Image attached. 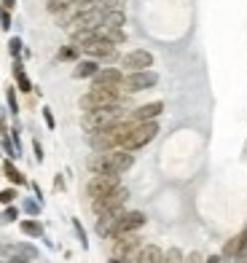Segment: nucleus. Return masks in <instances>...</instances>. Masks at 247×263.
Returning <instances> with one entry per match:
<instances>
[{
    "mask_svg": "<svg viewBox=\"0 0 247 263\" xmlns=\"http://www.w3.org/2000/svg\"><path fill=\"white\" fill-rule=\"evenodd\" d=\"M164 110V102H145L140 105L137 110H132V121L135 124H143V121H156Z\"/></svg>",
    "mask_w": 247,
    "mask_h": 263,
    "instance_id": "nucleus-15",
    "label": "nucleus"
},
{
    "mask_svg": "<svg viewBox=\"0 0 247 263\" xmlns=\"http://www.w3.org/2000/svg\"><path fill=\"white\" fill-rule=\"evenodd\" d=\"M183 263H204V260H202V255H199V253H191L188 258H183Z\"/></svg>",
    "mask_w": 247,
    "mask_h": 263,
    "instance_id": "nucleus-36",
    "label": "nucleus"
},
{
    "mask_svg": "<svg viewBox=\"0 0 247 263\" xmlns=\"http://www.w3.org/2000/svg\"><path fill=\"white\" fill-rule=\"evenodd\" d=\"M135 156L124 148H116L108 153H97L94 159H89V170L94 175H124L126 170H132Z\"/></svg>",
    "mask_w": 247,
    "mask_h": 263,
    "instance_id": "nucleus-1",
    "label": "nucleus"
},
{
    "mask_svg": "<svg viewBox=\"0 0 247 263\" xmlns=\"http://www.w3.org/2000/svg\"><path fill=\"white\" fill-rule=\"evenodd\" d=\"M121 183H119V175H94L91 180L86 183V196L94 201V199H102L108 196L110 191H116Z\"/></svg>",
    "mask_w": 247,
    "mask_h": 263,
    "instance_id": "nucleus-9",
    "label": "nucleus"
},
{
    "mask_svg": "<svg viewBox=\"0 0 247 263\" xmlns=\"http://www.w3.org/2000/svg\"><path fill=\"white\" fill-rule=\"evenodd\" d=\"M35 159H38V161H43V148H41V142H35Z\"/></svg>",
    "mask_w": 247,
    "mask_h": 263,
    "instance_id": "nucleus-37",
    "label": "nucleus"
},
{
    "mask_svg": "<svg viewBox=\"0 0 247 263\" xmlns=\"http://www.w3.org/2000/svg\"><path fill=\"white\" fill-rule=\"evenodd\" d=\"M0 156H3V153H0Z\"/></svg>",
    "mask_w": 247,
    "mask_h": 263,
    "instance_id": "nucleus-40",
    "label": "nucleus"
},
{
    "mask_svg": "<svg viewBox=\"0 0 247 263\" xmlns=\"http://www.w3.org/2000/svg\"><path fill=\"white\" fill-rule=\"evenodd\" d=\"M159 83V76L154 70H137V73H126L124 76V91L129 94H137V91H145V89H154Z\"/></svg>",
    "mask_w": 247,
    "mask_h": 263,
    "instance_id": "nucleus-7",
    "label": "nucleus"
},
{
    "mask_svg": "<svg viewBox=\"0 0 247 263\" xmlns=\"http://www.w3.org/2000/svg\"><path fill=\"white\" fill-rule=\"evenodd\" d=\"M164 263H183V253H180L178 247L167 250V253H164Z\"/></svg>",
    "mask_w": 247,
    "mask_h": 263,
    "instance_id": "nucleus-26",
    "label": "nucleus"
},
{
    "mask_svg": "<svg viewBox=\"0 0 247 263\" xmlns=\"http://www.w3.org/2000/svg\"><path fill=\"white\" fill-rule=\"evenodd\" d=\"M143 226H145V215L140 212V210L124 212L121 220H119V226H116V236H119V234H135L137 229H143Z\"/></svg>",
    "mask_w": 247,
    "mask_h": 263,
    "instance_id": "nucleus-13",
    "label": "nucleus"
},
{
    "mask_svg": "<svg viewBox=\"0 0 247 263\" xmlns=\"http://www.w3.org/2000/svg\"><path fill=\"white\" fill-rule=\"evenodd\" d=\"M81 110H100V107H110V105H121V91L119 86H91L84 97L78 100Z\"/></svg>",
    "mask_w": 247,
    "mask_h": 263,
    "instance_id": "nucleus-4",
    "label": "nucleus"
},
{
    "mask_svg": "<svg viewBox=\"0 0 247 263\" xmlns=\"http://www.w3.org/2000/svg\"><path fill=\"white\" fill-rule=\"evenodd\" d=\"M204 263H223V258L220 255H210V258H204Z\"/></svg>",
    "mask_w": 247,
    "mask_h": 263,
    "instance_id": "nucleus-38",
    "label": "nucleus"
},
{
    "mask_svg": "<svg viewBox=\"0 0 247 263\" xmlns=\"http://www.w3.org/2000/svg\"><path fill=\"white\" fill-rule=\"evenodd\" d=\"M126 199H129V191H126L124 185H119L116 191H110L108 196L94 199V201H91V210H94V215H105V212H113V210H124Z\"/></svg>",
    "mask_w": 247,
    "mask_h": 263,
    "instance_id": "nucleus-8",
    "label": "nucleus"
},
{
    "mask_svg": "<svg viewBox=\"0 0 247 263\" xmlns=\"http://www.w3.org/2000/svg\"><path fill=\"white\" fill-rule=\"evenodd\" d=\"M84 54L89 57V59H116V46L110 43V41H105V38H94L91 43H86L84 46Z\"/></svg>",
    "mask_w": 247,
    "mask_h": 263,
    "instance_id": "nucleus-12",
    "label": "nucleus"
},
{
    "mask_svg": "<svg viewBox=\"0 0 247 263\" xmlns=\"http://www.w3.org/2000/svg\"><path fill=\"white\" fill-rule=\"evenodd\" d=\"M143 250V239L135 234H119L113 236V258H119L124 263H135L137 253Z\"/></svg>",
    "mask_w": 247,
    "mask_h": 263,
    "instance_id": "nucleus-5",
    "label": "nucleus"
},
{
    "mask_svg": "<svg viewBox=\"0 0 247 263\" xmlns=\"http://www.w3.org/2000/svg\"><path fill=\"white\" fill-rule=\"evenodd\" d=\"M14 199H16V191H14V188H6V191H0V204H11Z\"/></svg>",
    "mask_w": 247,
    "mask_h": 263,
    "instance_id": "nucleus-31",
    "label": "nucleus"
},
{
    "mask_svg": "<svg viewBox=\"0 0 247 263\" xmlns=\"http://www.w3.org/2000/svg\"><path fill=\"white\" fill-rule=\"evenodd\" d=\"M159 135V121H143V124H135L132 121V132H129V137L124 142V151H137V148H143L148 145L150 140H154Z\"/></svg>",
    "mask_w": 247,
    "mask_h": 263,
    "instance_id": "nucleus-6",
    "label": "nucleus"
},
{
    "mask_svg": "<svg viewBox=\"0 0 247 263\" xmlns=\"http://www.w3.org/2000/svg\"><path fill=\"white\" fill-rule=\"evenodd\" d=\"M129 132H132V121H121L116 126H108L102 132L89 135V145H91V151H97V153H108V151H116V148H124Z\"/></svg>",
    "mask_w": 247,
    "mask_h": 263,
    "instance_id": "nucleus-2",
    "label": "nucleus"
},
{
    "mask_svg": "<svg viewBox=\"0 0 247 263\" xmlns=\"http://www.w3.org/2000/svg\"><path fill=\"white\" fill-rule=\"evenodd\" d=\"M22 234H27V236H43V226L38 220H22Z\"/></svg>",
    "mask_w": 247,
    "mask_h": 263,
    "instance_id": "nucleus-23",
    "label": "nucleus"
},
{
    "mask_svg": "<svg viewBox=\"0 0 247 263\" xmlns=\"http://www.w3.org/2000/svg\"><path fill=\"white\" fill-rule=\"evenodd\" d=\"M0 27H3V30H8V27H11V14H8V8L0 11Z\"/></svg>",
    "mask_w": 247,
    "mask_h": 263,
    "instance_id": "nucleus-32",
    "label": "nucleus"
},
{
    "mask_svg": "<svg viewBox=\"0 0 247 263\" xmlns=\"http://www.w3.org/2000/svg\"><path fill=\"white\" fill-rule=\"evenodd\" d=\"M14 78H16V86H19L22 94H30L32 91V83H30V78H27V73H25V67H22L19 59L14 62Z\"/></svg>",
    "mask_w": 247,
    "mask_h": 263,
    "instance_id": "nucleus-18",
    "label": "nucleus"
},
{
    "mask_svg": "<svg viewBox=\"0 0 247 263\" xmlns=\"http://www.w3.org/2000/svg\"><path fill=\"white\" fill-rule=\"evenodd\" d=\"M0 220H3V223H11V220H16V210L14 207H8L3 215H0Z\"/></svg>",
    "mask_w": 247,
    "mask_h": 263,
    "instance_id": "nucleus-33",
    "label": "nucleus"
},
{
    "mask_svg": "<svg viewBox=\"0 0 247 263\" xmlns=\"http://www.w3.org/2000/svg\"><path fill=\"white\" fill-rule=\"evenodd\" d=\"M121 67L129 70V73H137V70H150V67H154V54L145 51V49H135V51H129L121 59Z\"/></svg>",
    "mask_w": 247,
    "mask_h": 263,
    "instance_id": "nucleus-10",
    "label": "nucleus"
},
{
    "mask_svg": "<svg viewBox=\"0 0 247 263\" xmlns=\"http://www.w3.org/2000/svg\"><path fill=\"white\" fill-rule=\"evenodd\" d=\"M237 250H239V236H234V239H229V242H226L220 258H223V260H234V258H237Z\"/></svg>",
    "mask_w": 247,
    "mask_h": 263,
    "instance_id": "nucleus-22",
    "label": "nucleus"
},
{
    "mask_svg": "<svg viewBox=\"0 0 247 263\" xmlns=\"http://www.w3.org/2000/svg\"><path fill=\"white\" fill-rule=\"evenodd\" d=\"M6 100H8L11 113H19V105H16V89H8V91H6Z\"/></svg>",
    "mask_w": 247,
    "mask_h": 263,
    "instance_id": "nucleus-30",
    "label": "nucleus"
},
{
    "mask_svg": "<svg viewBox=\"0 0 247 263\" xmlns=\"http://www.w3.org/2000/svg\"><path fill=\"white\" fill-rule=\"evenodd\" d=\"M124 76L119 67H100L97 76L91 78V86H121Z\"/></svg>",
    "mask_w": 247,
    "mask_h": 263,
    "instance_id": "nucleus-14",
    "label": "nucleus"
},
{
    "mask_svg": "<svg viewBox=\"0 0 247 263\" xmlns=\"http://www.w3.org/2000/svg\"><path fill=\"white\" fill-rule=\"evenodd\" d=\"M97 70H100L97 59H81V62L75 65V70H73V76L75 78H94V76H97Z\"/></svg>",
    "mask_w": 247,
    "mask_h": 263,
    "instance_id": "nucleus-17",
    "label": "nucleus"
},
{
    "mask_svg": "<svg viewBox=\"0 0 247 263\" xmlns=\"http://www.w3.org/2000/svg\"><path fill=\"white\" fill-rule=\"evenodd\" d=\"M70 6V0H49V14H62V11Z\"/></svg>",
    "mask_w": 247,
    "mask_h": 263,
    "instance_id": "nucleus-25",
    "label": "nucleus"
},
{
    "mask_svg": "<svg viewBox=\"0 0 247 263\" xmlns=\"http://www.w3.org/2000/svg\"><path fill=\"white\" fill-rule=\"evenodd\" d=\"M97 8H102V11H121V0H97Z\"/></svg>",
    "mask_w": 247,
    "mask_h": 263,
    "instance_id": "nucleus-27",
    "label": "nucleus"
},
{
    "mask_svg": "<svg viewBox=\"0 0 247 263\" xmlns=\"http://www.w3.org/2000/svg\"><path fill=\"white\" fill-rule=\"evenodd\" d=\"M124 11H105V19H102V27H116L121 30L124 27Z\"/></svg>",
    "mask_w": 247,
    "mask_h": 263,
    "instance_id": "nucleus-19",
    "label": "nucleus"
},
{
    "mask_svg": "<svg viewBox=\"0 0 247 263\" xmlns=\"http://www.w3.org/2000/svg\"><path fill=\"white\" fill-rule=\"evenodd\" d=\"M3 172H6V177H8V180L14 183V185H25V175H22L11 161H3Z\"/></svg>",
    "mask_w": 247,
    "mask_h": 263,
    "instance_id": "nucleus-21",
    "label": "nucleus"
},
{
    "mask_svg": "<svg viewBox=\"0 0 247 263\" xmlns=\"http://www.w3.org/2000/svg\"><path fill=\"white\" fill-rule=\"evenodd\" d=\"M3 148H6V153H8L11 159H16V156H19V153H16V145H11L8 137H3Z\"/></svg>",
    "mask_w": 247,
    "mask_h": 263,
    "instance_id": "nucleus-34",
    "label": "nucleus"
},
{
    "mask_svg": "<svg viewBox=\"0 0 247 263\" xmlns=\"http://www.w3.org/2000/svg\"><path fill=\"white\" fill-rule=\"evenodd\" d=\"M234 263H247V229L239 234V250H237V258Z\"/></svg>",
    "mask_w": 247,
    "mask_h": 263,
    "instance_id": "nucleus-24",
    "label": "nucleus"
},
{
    "mask_svg": "<svg viewBox=\"0 0 247 263\" xmlns=\"http://www.w3.org/2000/svg\"><path fill=\"white\" fill-rule=\"evenodd\" d=\"M8 51H11V57L19 59V54H22V38H11L8 41Z\"/></svg>",
    "mask_w": 247,
    "mask_h": 263,
    "instance_id": "nucleus-29",
    "label": "nucleus"
},
{
    "mask_svg": "<svg viewBox=\"0 0 247 263\" xmlns=\"http://www.w3.org/2000/svg\"><path fill=\"white\" fill-rule=\"evenodd\" d=\"M135 263H164V253H161L156 245H148V247H143L137 253Z\"/></svg>",
    "mask_w": 247,
    "mask_h": 263,
    "instance_id": "nucleus-16",
    "label": "nucleus"
},
{
    "mask_svg": "<svg viewBox=\"0 0 247 263\" xmlns=\"http://www.w3.org/2000/svg\"><path fill=\"white\" fill-rule=\"evenodd\" d=\"M102 19H105V11L94 6V8L84 11V14H78L70 27H73V30H100L102 27Z\"/></svg>",
    "mask_w": 247,
    "mask_h": 263,
    "instance_id": "nucleus-11",
    "label": "nucleus"
},
{
    "mask_svg": "<svg viewBox=\"0 0 247 263\" xmlns=\"http://www.w3.org/2000/svg\"><path fill=\"white\" fill-rule=\"evenodd\" d=\"M60 59H78V46H65V49H60Z\"/></svg>",
    "mask_w": 247,
    "mask_h": 263,
    "instance_id": "nucleus-28",
    "label": "nucleus"
},
{
    "mask_svg": "<svg viewBox=\"0 0 247 263\" xmlns=\"http://www.w3.org/2000/svg\"><path fill=\"white\" fill-rule=\"evenodd\" d=\"M121 116H124V107H121V105L100 107V110L84 113V118H81V126H84V132L94 135V132H102V129H108V126L121 124Z\"/></svg>",
    "mask_w": 247,
    "mask_h": 263,
    "instance_id": "nucleus-3",
    "label": "nucleus"
},
{
    "mask_svg": "<svg viewBox=\"0 0 247 263\" xmlns=\"http://www.w3.org/2000/svg\"><path fill=\"white\" fill-rule=\"evenodd\" d=\"M43 118H46V126L54 129V116H51V107H43Z\"/></svg>",
    "mask_w": 247,
    "mask_h": 263,
    "instance_id": "nucleus-35",
    "label": "nucleus"
},
{
    "mask_svg": "<svg viewBox=\"0 0 247 263\" xmlns=\"http://www.w3.org/2000/svg\"><path fill=\"white\" fill-rule=\"evenodd\" d=\"M110 263H124V260H119V258H110Z\"/></svg>",
    "mask_w": 247,
    "mask_h": 263,
    "instance_id": "nucleus-39",
    "label": "nucleus"
},
{
    "mask_svg": "<svg viewBox=\"0 0 247 263\" xmlns=\"http://www.w3.org/2000/svg\"><path fill=\"white\" fill-rule=\"evenodd\" d=\"M94 38H97V30H73V46H78V49H84Z\"/></svg>",
    "mask_w": 247,
    "mask_h": 263,
    "instance_id": "nucleus-20",
    "label": "nucleus"
}]
</instances>
